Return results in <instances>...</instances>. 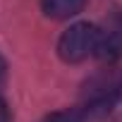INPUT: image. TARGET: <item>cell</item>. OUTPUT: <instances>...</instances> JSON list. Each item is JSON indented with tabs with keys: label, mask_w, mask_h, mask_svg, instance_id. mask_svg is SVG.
I'll list each match as a JSON object with an SVG mask.
<instances>
[{
	"label": "cell",
	"mask_w": 122,
	"mask_h": 122,
	"mask_svg": "<svg viewBox=\"0 0 122 122\" xmlns=\"http://www.w3.org/2000/svg\"><path fill=\"white\" fill-rule=\"evenodd\" d=\"M122 96V70L117 67H108L96 72L81 89V98H79V110L84 112V117H96V115H105L117 98Z\"/></svg>",
	"instance_id": "cell-1"
},
{
	"label": "cell",
	"mask_w": 122,
	"mask_h": 122,
	"mask_svg": "<svg viewBox=\"0 0 122 122\" xmlns=\"http://www.w3.org/2000/svg\"><path fill=\"white\" fill-rule=\"evenodd\" d=\"M101 43V29L89 22H77L62 31L57 41V53L65 62H81L89 55H96Z\"/></svg>",
	"instance_id": "cell-2"
},
{
	"label": "cell",
	"mask_w": 122,
	"mask_h": 122,
	"mask_svg": "<svg viewBox=\"0 0 122 122\" xmlns=\"http://www.w3.org/2000/svg\"><path fill=\"white\" fill-rule=\"evenodd\" d=\"M96 55L101 60H115L122 55V19H115L108 29H101V43Z\"/></svg>",
	"instance_id": "cell-3"
},
{
	"label": "cell",
	"mask_w": 122,
	"mask_h": 122,
	"mask_svg": "<svg viewBox=\"0 0 122 122\" xmlns=\"http://www.w3.org/2000/svg\"><path fill=\"white\" fill-rule=\"evenodd\" d=\"M43 12L53 19H70L79 15L86 5V0H41Z\"/></svg>",
	"instance_id": "cell-4"
},
{
	"label": "cell",
	"mask_w": 122,
	"mask_h": 122,
	"mask_svg": "<svg viewBox=\"0 0 122 122\" xmlns=\"http://www.w3.org/2000/svg\"><path fill=\"white\" fill-rule=\"evenodd\" d=\"M84 112L79 108H67V110H55L50 115H46L41 122H84Z\"/></svg>",
	"instance_id": "cell-5"
},
{
	"label": "cell",
	"mask_w": 122,
	"mask_h": 122,
	"mask_svg": "<svg viewBox=\"0 0 122 122\" xmlns=\"http://www.w3.org/2000/svg\"><path fill=\"white\" fill-rule=\"evenodd\" d=\"M0 122H12V112H10V105L7 101L0 96Z\"/></svg>",
	"instance_id": "cell-6"
},
{
	"label": "cell",
	"mask_w": 122,
	"mask_h": 122,
	"mask_svg": "<svg viewBox=\"0 0 122 122\" xmlns=\"http://www.w3.org/2000/svg\"><path fill=\"white\" fill-rule=\"evenodd\" d=\"M5 72V60H3V55H0V74Z\"/></svg>",
	"instance_id": "cell-7"
}]
</instances>
